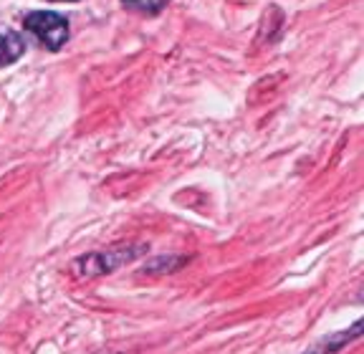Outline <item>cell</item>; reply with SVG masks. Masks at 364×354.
<instances>
[{
  "label": "cell",
  "mask_w": 364,
  "mask_h": 354,
  "mask_svg": "<svg viewBox=\"0 0 364 354\" xmlns=\"http://www.w3.org/2000/svg\"><path fill=\"white\" fill-rule=\"evenodd\" d=\"M26 31L36 36L48 51H58L68 41V21L51 11H33L23 18Z\"/></svg>",
  "instance_id": "obj_1"
},
{
  "label": "cell",
  "mask_w": 364,
  "mask_h": 354,
  "mask_svg": "<svg viewBox=\"0 0 364 354\" xmlns=\"http://www.w3.org/2000/svg\"><path fill=\"white\" fill-rule=\"evenodd\" d=\"M142 251H144V246H127V248H114V251H107V253H89V256L74 261L71 269L79 276L109 274V271H114L117 266H122V263L136 258Z\"/></svg>",
  "instance_id": "obj_2"
},
{
  "label": "cell",
  "mask_w": 364,
  "mask_h": 354,
  "mask_svg": "<svg viewBox=\"0 0 364 354\" xmlns=\"http://www.w3.org/2000/svg\"><path fill=\"white\" fill-rule=\"evenodd\" d=\"M26 51V41L18 31L0 28V66H11Z\"/></svg>",
  "instance_id": "obj_3"
},
{
  "label": "cell",
  "mask_w": 364,
  "mask_h": 354,
  "mask_svg": "<svg viewBox=\"0 0 364 354\" xmlns=\"http://www.w3.org/2000/svg\"><path fill=\"white\" fill-rule=\"evenodd\" d=\"M167 3H170V0H122L124 8H129V11H134V13H147V16L159 13Z\"/></svg>",
  "instance_id": "obj_4"
}]
</instances>
